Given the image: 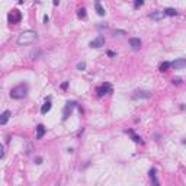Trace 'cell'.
Segmentation results:
<instances>
[{
  "label": "cell",
  "mask_w": 186,
  "mask_h": 186,
  "mask_svg": "<svg viewBox=\"0 0 186 186\" xmlns=\"http://www.w3.org/2000/svg\"><path fill=\"white\" fill-rule=\"evenodd\" d=\"M36 39H38V33L35 32V31L28 29V31H23V32L19 33L16 42H18V45H31V44H33Z\"/></svg>",
  "instance_id": "6da1fadb"
},
{
  "label": "cell",
  "mask_w": 186,
  "mask_h": 186,
  "mask_svg": "<svg viewBox=\"0 0 186 186\" xmlns=\"http://www.w3.org/2000/svg\"><path fill=\"white\" fill-rule=\"evenodd\" d=\"M28 84L26 83H19L18 86H15L13 89H10V98L12 99H23L26 95H28Z\"/></svg>",
  "instance_id": "7a4b0ae2"
},
{
  "label": "cell",
  "mask_w": 186,
  "mask_h": 186,
  "mask_svg": "<svg viewBox=\"0 0 186 186\" xmlns=\"http://www.w3.org/2000/svg\"><path fill=\"white\" fill-rule=\"evenodd\" d=\"M112 92H113L112 84L108 83V82H105L103 84H100V86L96 89V93H98L99 98H102V96H105V95H112Z\"/></svg>",
  "instance_id": "3957f363"
},
{
  "label": "cell",
  "mask_w": 186,
  "mask_h": 186,
  "mask_svg": "<svg viewBox=\"0 0 186 186\" xmlns=\"http://www.w3.org/2000/svg\"><path fill=\"white\" fill-rule=\"evenodd\" d=\"M7 21H9V23H13V25L21 22L22 21V13L19 12V9H12L7 15Z\"/></svg>",
  "instance_id": "277c9868"
},
{
  "label": "cell",
  "mask_w": 186,
  "mask_h": 186,
  "mask_svg": "<svg viewBox=\"0 0 186 186\" xmlns=\"http://www.w3.org/2000/svg\"><path fill=\"white\" fill-rule=\"evenodd\" d=\"M77 106L76 102H67L66 106H64V110H63V119L66 121L70 115H71V112H73V109Z\"/></svg>",
  "instance_id": "5b68a950"
},
{
  "label": "cell",
  "mask_w": 186,
  "mask_h": 186,
  "mask_svg": "<svg viewBox=\"0 0 186 186\" xmlns=\"http://www.w3.org/2000/svg\"><path fill=\"white\" fill-rule=\"evenodd\" d=\"M131 98L132 99H150L151 98V93L148 90H137Z\"/></svg>",
  "instance_id": "8992f818"
},
{
  "label": "cell",
  "mask_w": 186,
  "mask_h": 186,
  "mask_svg": "<svg viewBox=\"0 0 186 186\" xmlns=\"http://www.w3.org/2000/svg\"><path fill=\"white\" fill-rule=\"evenodd\" d=\"M105 45V38L103 36H98V38H95L90 44H89V47L90 48H102Z\"/></svg>",
  "instance_id": "52a82bcc"
},
{
  "label": "cell",
  "mask_w": 186,
  "mask_h": 186,
  "mask_svg": "<svg viewBox=\"0 0 186 186\" xmlns=\"http://www.w3.org/2000/svg\"><path fill=\"white\" fill-rule=\"evenodd\" d=\"M148 176H150L151 185H153V186H160V182H159V179H157V170H156L154 167L148 170Z\"/></svg>",
  "instance_id": "ba28073f"
},
{
  "label": "cell",
  "mask_w": 186,
  "mask_h": 186,
  "mask_svg": "<svg viewBox=\"0 0 186 186\" xmlns=\"http://www.w3.org/2000/svg\"><path fill=\"white\" fill-rule=\"evenodd\" d=\"M172 67L175 70H182V68H186V58H177L172 63Z\"/></svg>",
  "instance_id": "9c48e42d"
},
{
  "label": "cell",
  "mask_w": 186,
  "mask_h": 186,
  "mask_svg": "<svg viewBox=\"0 0 186 186\" xmlns=\"http://www.w3.org/2000/svg\"><path fill=\"white\" fill-rule=\"evenodd\" d=\"M148 16H150L153 21H156V22H160V21H163V19H164V16H166V15H164L163 12H160V10H154V12H151Z\"/></svg>",
  "instance_id": "30bf717a"
},
{
  "label": "cell",
  "mask_w": 186,
  "mask_h": 186,
  "mask_svg": "<svg viewBox=\"0 0 186 186\" xmlns=\"http://www.w3.org/2000/svg\"><path fill=\"white\" fill-rule=\"evenodd\" d=\"M141 39L140 38H130V45H131V48L134 51H138L140 48H141Z\"/></svg>",
  "instance_id": "8fae6325"
},
{
  "label": "cell",
  "mask_w": 186,
  "mask_h": 186,
  "mask_svg": "<svg viewBox=\"0 0 186 186\" xmlns=\"http://www.w3.org/2000/svg\"><path fill=\"white\" fill-rule=\"evenodd\" d=\"M127 134H128V135H131V138H132V141L134 142H137V144H142V138L141 137H140V135H137V134H135V132H134V130H127Z\"/></svg>",
  "instance_id": "7c38bea8"
},
{
  "label": "cell",
  "mask_w": 186,
  "mask_h": 186,
  "mask_svg": "<svg viewBox=\"0 0 186 186\" xmlns=\"http://www.w3.org/2000/svg\"><path fill=\"white\" fill-rule=\"evenodd\" d=\"M45 132H47V128H45L42 124H38L36 125V140H41L45 135Z\"/></svg>",
  "instance_id": "4fadbf2b"
},
{
  "label": "cell",
  "mask_w": 186,
  "mask_h": 186,
  "mask_svg": "<svg viewBox=\"0 0 186 186\" xmlns=\"http://www.w3.org/2000/svg\"><path fill=\"white\" fill-rule=\"evenodd\" d=\"M51 98H47V100H45V103L42 105V108H41V113L42 115H45V113H48L50 110H51Z\"/></svg>",
  "instance_id": "5bb4252c"
},
{
  "label": "cell",
  "mask_w": 186,
  "mask_h": 186,
  "mask_svg": "<svg viewBox=\"0 0 186 186\" xmlns=\"http://www.w3.org/2000/svg\"><path fill=\"white\" fill-rule=\"evenodd\" d=\"M10 110H4L1 115H0V125H6L7 124V121H9V118H10Z\"/></svg>",
  "instance_id": "9a60e30c"
},
{
  "label": "cell",
  "mask_w": 186,
  "mask_h": 186,
  "mask_svg": "<svg viewBox=\"0 0 186 186\" xmlns=\"http://www.w3.org/2000/svg\"><path fill=\"white\" fill-rule=\"evenodd\" d=\"M95 9H96V12H98L99 16H105V9L102 7V4H100V1H95Z\"/></svg>",
  "instance_id": "2e32d148"
},
{
  "label": "cell",
  "mask_w": 186,
  "mask_h": 186,
  "mask_svg": "<svg viewBox=\"0 0 186 186\" xmlns=\"http://www.w3.org/2000/svg\"><path fill=\"white\" fill-rule=\"evenodd\" d=\"M163 13L166 16H177V10L173 9V7H167V9H164Z\"/></svg>",
  "instance_id": "e0dca14e"
},
{
  "label": "cell",
  "mask_w": 186,
  "mask_h": 186,
  "mask_svg": "<svg viewBox=\"0 0 186 186\" xmlns=\"http://www.w3.org/2000/svg\"><path fill=\"white\" fill-rule=\"evenodd\" d=\"M170 67H172V63H169V61H163V63L159 66V70H160V71H167Z\"/></svg>",
  "instance_id": "ac0fdd59"
},
{
  "label": "cell",
  "mask_w": 186,
  "mask_h": 186,
  "mask_svg": "<svg viewBox=\"0 0 186 186\" xmlns=\"http://www.w3.org/2000/svg\"><path fill=\"white\" fill-rule=\"evenodd\" d=\"M77 16H79L80 19H86V16H87V13H86V9H84V7L79 9V10H77Z\"/></svg>",
  "instance_id": "d6986e66"
},
{
  "label": "cell",
  "mask_w": 186,
  "mask_h": 186,
  "mask_svg": "<svg viewBox=\"0 0 186 186\" xmlns=\"http://www.w3.org/2000/svg\"><path fill=\"white\" fill-rule=\"evenodd\" d=\"M77 70H80V71H84V70H86V63H84V61L79 63V64H77Z\"/></svg>",
  "instance_id": "ffe728a7"
},
{
  "label": "cell",
  "mask_w": 186,
  "mask_h": 186,
  "mask_svg": "<svg viewBox=\"0 0 186 186\" xmlns=\"http://www.w3.org/2000/svg\"><path fill=\"white\" fill-rule=\"evenodd\" d=\"M142 4H144L142 0H135V1H134V6H135V7H140V6H142Z\"/></svg>",
  "instance_id": "44dd1931"
},
{
  "label": "cell",
  "mask_w": 186,
  "mask_h": 186,
  "mask_svg": "<svg viewBox=\"0 0 186 186\" xmlns=\"http://www.w3.org/2000/svg\"><path fill=\"white\" fill-rule=\"evenodd\" d=\"M172 83H173V84H180V83H182V80H180V79H173V80H172Z\"/></svg>",
  "instance_id": "7402d4cb"
},
{
  "label": "cell",
  "mask_w": 186,
  "mask_h": 186,
  "mask_svg": "<svg viewBox=\"0 0 186 186\" xmlns=\"http://www.w3.org/2000/svg\"><path fill=\"white\" fill-rule=\"evenodd\" d=\"M67 87H68V82H64V83L61 84V89H64V90H66Z\"/></svg>",
  "instance_id": "603a6c76"
},
{
  "label": "cell",
  "mask_w": 186,
  "mask_h": 186,
  "mask_svg": "<svg viewBox=\"0 0 186 186\" xmlns=\"http://www.w3.org/2000/svg\"><path fill=\"white\" fill-rule=\"evenodd\" d=\"M115 35H125V31H115Z\"/></svg>",
  "instance_id": "cb8c5ba5"
},
{
  "label": "cell",
  "mask_w": 186,
  "mask_h": 186,
  "mask_svg": "<svg viewBox=\"0 0 186 186\" xmlns=\"http://www.w3.org/2000/svg\"><path fill=\"white\" fill-rule=\"evenodd\" d=\"M42 163V157H36V164H41Z\"/></svg>",
  "instance_id": "d4e9b609"
},
{
  "label": "cell",
  "mask_w": 186,
  "mask_h": 186,
  "mask_svg": "<svg viewBox=\"0 0 186 186\" xmlns=\"http://www.w3.org/2000/svg\"><path fill=\"white\" fill-rule=\"evenodd\" d=\"M44 22H45V23L50 22V18H48V15H45V16H44Z\"/></svg>",
  "instance_id": "484cf974"
},
{
  "label": "cell",
  "mask_w": 186,
  "mask_h": 186,
  "mask_svg": "<svg viewBox=\"0 0 186 186\" xmlns=\"http://www.w3.org/2000/svg\"><path fill=\"white\" fill-rule=\"evenodd\" d=\"M108 55H109V57H113V55H115V53H112V51H108Z\"/></svg>",
  "instance_id": "4316f807"
},
{
  "label": "cell",
  "mask_w": 186,
  "mask_h": 186,
  "mask_svg": "<svg viewBox=\"0 0 186 186\" xmlns=\"http://www.w3.org/2000/svg\"><path fill=\"white\" fill-rule=\"evenodd\" d=\"M183 142H186V140H183Z\"/></svg>",
  "instance_id": "83f0119b"
}]
</instances>
